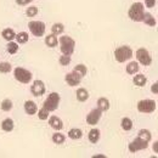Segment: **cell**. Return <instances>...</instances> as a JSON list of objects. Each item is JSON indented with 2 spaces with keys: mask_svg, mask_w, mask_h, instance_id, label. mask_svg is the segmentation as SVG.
Instances as JSON below:
<instances>
[{
  "mask_svg": "<svg viewBox=\"0 0 158 158\" xmlns=\"http://www.w3.org/2000/svg\"><path fill=\"white\" fill-rule=\"evenodd\" d=\"M143 14H145V7H143V4L142 2H134L129 11H128V16L129 19L134 22H142L143 19Z\"/></svg>",
  "mask_w": 158,
  "mask_h": 158,
  "instance_id": "1",
  "label": "cell"
},
{
  "mask_svg": "<svg viewBox=\"0 0 158 158\" xmlns=\"http://www.w3.org/2000/svg\"><path fill=\"white\" fill-rule=\"evenodd\" d=\"M60 50L63 55H72L76 49V41L68 35H63L59 39Z\"/></svg>",
  "mask_w": 158,
  "mask_h": 158,
  "instance_id": "2",
  "label": "cell"
},
{
  "mask_svg": "<svg viewBox=\"0 0 158 158\" xmlns=\"http://www.w3.org/2000/svg\"><path fill=\"white\" fill-rule=\"evenodd\" d=\"M131 57H133V50L128 45L119 46L114 50V59L117 60L118 62H120V63H123L125 61H129Z\"/></svg>",
  "mask_w": 158,
  "mask_h": 158,
  "instance_id": "3",
  "label": "cell"
},
{
  "mask_svg": "<svg viewBox=\"0 0 158 158\" xmlns=\"http://www.w3.org/2000/svg\"><path fill=\"white\" fill-rule=\"evenodd\" d=\"M60 94L59 93H50L48 95L46 100L44 101V105L43 107L46 108L49 112H52V111H56L59 108V105H60Z\"/></svg>",
  "mask_w": 158,
  "mask_h": 158,
  "instance_id": "4",
  "label": "cell"
},
{
  "mask_svg": "<svg viewBox=\"0 0 158 158\" xmlns=\"http://www.w3.org/2000/svg\"><path fill=\"white\" fill-rule=\"evenodd\" d=\"M14 76H15V79L19 80L22 84H28L31 83V80L33 78L32 73L26 69V68H22V67H16L14 69Z\"/></svg>",
  "mask_w": 158,
  "mask_h": 158,
  "instance_id": "5",
  "label": "cell"
},
{
  "mask_svg": "<svg viewBox=\"0 0 158 158\" xmlns=\"http://www.w3.org/2000/svg\"><path fill=\"white\" fill-rule=\"evenodd\" d=\"M156 108H157V103L153 100L145 99L138 102V111L140 113H152L156 111Z\"/></svg>",
  "mask_w": 158,
  "mask_h": 158,
  "instance_id": "6",
  "label": "cell"
},
{
  "mask_svg": "<svg viewBox=\"0 0 158 158\" xmlns=\"http://www.w3.org/2000/svg\"><path fill=\"white\" fill-rule=\"evenodd\" d=\"M28 28L31 31V33L34 35V37H43L45 34V23L41 22V21H31L28 23Z\"/></svg>",
  "mask_w": 158,
  "mask_h": 158,
  "instance_id": "7",
  "label": "cell"
},
{
  "mask_svg": "<svg viewBox=\"0 0 158 158\" xmlns=\"http://www.w3.org/2000/svg\"><path fill=\"white\" fill-rule=\"evenodd\" d=\"M147 147H148V142L145 141L143 139L139 138V136L136 139H134V140L129 143V146H128V148H129V151H130L131 153H135V152H139V151L146 150Z\"/></svg>",
  "mask_w": 158,
  "mask_h": 158,
  "instance_id": "8",
  "label": "cell"
},
{
  "mask_svg": "<svg viewBox=\"0 0 158 158\" xmlns=\"http://www.w3.org/2000/svg\"><path fill=\"white\" fill-rule=\"evenodd\" d=\"M135 56H136V60H138L139 63H141L142 66H150L152 63V57L150 55V52L141 48V49H138L136 52H135Z\"/></svg>",
  "mask_w": 158,
  "mask_h": 158,
  "instance_id": "9",
  "label": "cell"
},
{
  "mask_svg": "<svg viewBox=\"0 0 158 158\" xmlns=\"http://www.w3.org/2000/svg\"><path fill=\"white\" fill-rule=\"evenodd\" d=\"M45 84H44V81L43 80H39V79H37V80H34L33 81V85L31 86V93L33 94V96H41V95H44L45 94Z\"/></svg>",
  "mask_w": 158,
  "mask_h": 158,
  "instance_id": "10",
  "label": "cell"
},
{
  "mask_svg": "<svg viewBox=\"0 0 158 158\" xmlns=\"http://www.w3.org/2000/svg\"><path fill=\"white\" fill-rule=\"evenodd\" d=\"M101 116H102V111L100 108H94L86 116V123L90 124V125H96L99 123V120L101 119Z\"/></svg>",
  "mask_w": 158,
  "mask_h": 158,
  "instance_id": "11",
  "label": "cell"
},
{
  "mask_svg": "<svg viewBox=\"0 0 158 158\" xmlns=\"http://www.w3.org/2000/svg\"><path fill=\"white\" fill-rule=\"evenodd\" d=\"M64 80H66V83H67L69 86H77V85H79V84H80L81 78L79 77L77 73L71 72V73H67V74H66Z\"/></svg>",
  "mask_w": 158,
  "mask_h": 158,
  "instance_id": "12",
  "label": "cell"
},
{
  "mask_svg": "<svg viewBox=\"0 0 158 158\" xmlns=\"http://www.w3.org/2000/svg\"><path fill=\"white\" fill-rule=\"evenodd\" d=\"M49 124H50V127L52 128V129H55V130H62L63 129V122H62V119L59 118V117H56V116H51L50 118H49Z\"/></svg>",
  "mask_w": 158,
  "mask_h": 158,
  "instance_id": "13",
  "label": "cell"
},
{
  "mask_svg": "<svg viewBox=\"0 0 158 158\" xmlns=\"http://www.w3.org/2000/svg\"><path fill=\"white\" fill-rule=\"evenodd\" d=\"M24 111H26V113H27V114H29V116L35 114V113H37V111H38L37 103H35L34 101H31V100L26 101V102H24Z\"/></svg>",
  "mask_w": 158,
  "mask_h": 158,
  "instance_id": "14",
  "label": "cell"
},
{
  "mask_svg": "<svg viewBox=\"0 0 158 158\" xmlns=\"http://www.w3.org/2000/svg\"><path fill=\"white\" fill-rule=\"evenodd\" d=\"M14 128H15V123H14V120L11 118H6L1 122V129L4 131H6V133L12 131Z\"/></svg>",
  "mask_w": 158,
  "mask_h": 158,
  "instance_id": "15",
  "label": "cell"
},
{
  "mask_svg": "<svg viewBox=\"0 0 158 158\" xmlns=\"http://www.w3.org/2000/svg\"><path fill=\"white\" fill-rule=\"evenodd\" d=\"M100 136H101V131H100L99 129H96V128L91 129V130L89 131V135H88L89 141L93 142V143H96L100 140Z\"/></svg>",
  "mask_w": 158,
  "mask_h": 158,
  "instance_id": "16",
  "label": "cell"
},
{
  "mask_svg": "<svg viewBox=\"0 0 158 158\" xmlns=\"http://www.w3.org/2000/svg\"><path fill=\"white\" fill-rule=\"evenodd\" d=\"M76 95H77V100L80 101V102H84V101H86V100L89 99V91L86 90V89H84V88H79L78 90H77V93H76Z\"/></svg>",
  "mask_w": 158,
  "mask_h": 158,
  "instance_id": "17",
  "label": "cell"
},
{
  "mask_svg": "<svg viewBox=\"0 0 158 158\" xmlns=\"http://www.w3.org/2000/svg\"><path fill=\"white\" fill-rule=\"evenodd\" d=\"M1 37L5 40H7V41H11V40L15 39L16 33H15V31L12 28H6V29H4L1 32Z\"/></svg>",
  "mask_w": 158,
  "mask_h": 158,
  "instance_id": "18",
  "label": "cell"
},
{
  "mask_svg": "<svg viewBox=\"0 0 158 158\" xmlns=\"http://www.w3.org/2000/svg\"><path fill=\"white\" fill-rule=\"evenodd\" d=\"M45 44H46L49 48H56L57 44H59L57 37H56L55 34H49L48 37H45Z\"/></svg>",
  "mask_w": 158,
  "mask_h": 158,
  "instance_id": "19",
  "label": "cell"
},
{
  "mask_svg": "<svg viewBox=\"0 0 158 158\" xmlns=\"http://www.w3.org/2000/svg\"><path fill=\"white\" fill-rule=\"evenodd\" d=\"M142 22H145V24H147V26H150V27H155V26L157 24V21L155 20V17H153L150 12H145V14H143Z\"/></svg>",
  "mask_w": 158,
  "mask_h": 158,
  "instance_id": "20",
  "label": "cell"
},
{
  "mask_svg": "<svg viewBox=\"0 0 158 158\" xmlns=\"http://www.w3.org/2000/svg\"><path fill=\"white\" fill-rule=\"evenodd\" d=\"M81 136H83V131L79 128H72L68 131V138L72 140H79V139H81Z\"/></svg>",
  "mask_w": 158,
  "mask_h": 158,
  "instance_id": "21",
  "label": "cell"
},
{
  "mask_svg": "<svg viewBox=\"0 0 158 158\" xmlns=\"http://www.w3.org/2000/svg\"><path fill=\"white\" fill-rule=\"evenodd\" d=\"M98 108H100L102 112H106L110 110V101L106 98H100L98 100Z\"/></svg>",
  "mask_w": 158,
  "mask_h": 158,
  "instance_id": "22",
  "label": "cell"
},
{
  "mask_svg": "<svg viewBox=\"0 0 158 158\" xmlns=\"http://www.w3.org/2000/svg\"><path fill=\"white\" fill-rule=\"evenodd\" d=\"M133 81H134V84L139 86V88H142V86H145L146 85V83H147V78L143 76V74H136L134 79H133Z\"/></svg>",
  "mask_w": 158,
  "mask_h": 158,
  "instance_id": "23",
  "label": "cell"
},
{
  "mask_svg": "<svg viewBox=\"0 0 158 158\" xmlns=\"http://www.w3.org/2000/svg\"><path fill=\"white\" fill-rule=\"evenodd\" d=\"M139 69H140V66H139L138 62L133 61V62H129L128 66H127V73L128 74H135L138 73Z\"/></svg>",
  "mask_w": 158,
  "mask_h": 158,
  "instance_id": "24",
  "label": "cell"
},
{
  "mask_svg": "<svg viewBox=\"0 0 158 158\" xmlns=\"http://www.w3.org/2000/svg\"><path fill=\"white\" fill-rule=\"evenodd\" d=\"M120 127H122L123 130L129 131V130L133 129V120L130 118H128V117H124V118L122 119V122H120Z\"/></svg>",
  "mask_w": 158,
  "mask_h": 158,
  "instance_id": "25",
  "label": "cell"
},
{
  "mask_svg": "<svg viewBox=\"0 0 158 158\" xmlns=\"http://www.w3.org/2000/svg\"><path fill=\"white\" fill-rule=\"evenodd\" d=\"M73 72L77 73L80 78H83L84 76H86V73H88V68H86V66H84V64L80 63V64H77V66L74 67Z\"/></svg>",
  "mask_w": 158,
  "mask_h": 158,
  "instance_id": "26",
  "label": "cell"
},
{
  "mask_svg": "<svg viewBox=\"0 0 158 158\" xmlns=\"http://www.w3.org/2000/svg\"><path fill=\"white\" fill-rule=\"evenodd\" d=\"M0 107H1V110H2L4 112H9V111H11V110H12L14 103H12V101H11L10 99H5V100H2V102H1Z\"/></svg>",
  "mask_w": 158,
  "mask_h": 158,
  "instance_id": "27",
  "label": "cell"
},
{
  "mask_svg": "<svg viewBox=\"0 0 158 158\" xmlns=\"http://www.w3.org/2000/svg\"><path fill=\"white\" fill-rule=\"evenodd\" d=\"M138 136L141 139H143V140L147 141V142H150L151 139H152V134H151V131L147 130V129H141V130L139 131Z\"/></svg>",
  "mask_w": 158,
  "mask_h": 158,
  "instance_id": "28",
  "label": "cell"
},
{
  "mask_svg": "<svg viewBox=\"0 0 158 158\" xmlns=\"http://www.w3.org/2000/svg\"><path fill=\"white\" fill-rule=\"evenodd\" d=\"M63 31H64V26H63L62 23H54L52 27H51V32H52V34H55V35L62 34Z\"/></svg>",
  "mask_w": 158,
  "mask_h": 158,
  "instance_id": "29",
  "label": "cell"
},
{
  "mask_svg": "<svg viewBox=\"0 0 158 158\" xmlns=\"http://www.w3.org/2000/svg\"><path fill=\"white\" fill-rule=\"evenodd\" d=\"M15 39L17 40V44H24V43L28 41L29 35H28V33H26V32H20L19 34H16Z\"/></svg>",
  "mask_w": 158,
  "mask_h": 158,
  "instance_id": "30",
  "label": "cell"
},
{
  "mask_svg": "<svg viewBox=\"0 0 158 158\" xmlns=\"http://www.w3.org/2000/svg\"><path fill=\"white\" fill-rule=\"evenodd\" d=\"M19 44L17 43H14L12 40L11 41H9V44H7V48H6V50H7V52L9 54H11V55H14V54H16L17 51H19Z\"/></svg>",
  "mask_w": 158,
  "mask_h": 158,
  "instance_id": "31",
  "label": "cell"
},
{
  "mask_svg": "<svg viewBox=\"0 0 158 158\" xmlns=\"http://www.w3.org/2000/svg\"><path fill=\"white\" fill-rule=\"evenodd\" d=\"M51 139H52V142H54V143L62 145V143L64 142V140H66V136H64L63 134H61V133H55Z\"/></svg>",
  "mask_w": 158,
  "mask_h": 158,
  "instance_id": "32",
  "label": "cell"
},
{
  "mask_svg": "<svg viewBox=\"0 0 158 158\" xmlns=\"http://www.w3.org/2000/svg\"><path fill=\"white\" fill-rule=\"evenodd\" d=\"M11 69H12V67H11V64L9 62H1L0 63V73L6 74V73L11 72Z\"/></svg>",
  "mask_w": 158,
  "mask_h": 158,
  "instance_id": "33",
  "label": "cell"
},
{
  "mask_svg": "<svg viewBox=\"0 0 158 158\" xmlns=\"http://www.w3.org/2000/svg\"><path fill=\"white\" fill-rule=\"evenodd\" d=\"M50 112L46 110V108H44V107H41L39 111H38V117H39L40 120H46V119L49 118V114Z\"/></svg>",
  "mask_w": 158,
  "mask_h": 158,
  "instance_id": "34",
  "label": "cell"
},
{
  "mask_svg": "<svg viewBox=\"0 0 158 158\" xmlns=\"http://www.w3.org/2000/svg\"><path fill=\"white\" fill-rule=\"evenodd\" d=\"M71 61H72L71 55H62L59 59V62L61 66H68V64L71 63Z\"/></svg>",
  "mask_w": 158,
  "mask_h": 158,
  "instance_id": "35",
  "label": "cell"
},
{
  "mask_svg": "<svg viewBox=\"0 0 158 158\" xmlns=\"http://www.w3.org/2000/svg\"><path fill=\"white\" fill-rule=\"evenodd\" d=\"M26 14H27L28 17H34V16L38 14V7H37V6H29V7L27 9Z\"/></svg>",
  "mask_w": 158,
  "mask_h": 158,
  "instance_id": "36",
  "label": "cell"
},
{
  "mask_svg": "<svg viewBox=\"0 0 158 158\" xmlns=\"http://www.w3.org/2000/svg\"><path fill=\"white\" fill-rule=\"evenodd\" d=\"M156 4H157V0H145V5H146V7H148V9L155 7Z\"/></svg>",
  "mask_w": 158,
  "mask_h": 158,
  "instance_id": "37",
  "label": "cell"
},
{
  "mask_svg": "<svg viewBox=\"0 0 158 158\" xmlns=\"http://www.w3.org/2000/svg\"><path fill=\"white\" fill-rule=\"evenodd\" d=\"M33 0H16V2L19 4V5H22V6H24V5H28L29 2H32Z\"/></svg>",
  "mask_w": 158,
  "mask_h": 158,
  "instance_id": "38",
  "label": "cell"
},
{
  "mask_svg": "<svg viewBox=\"0 0 158 158\" xmlns=\"http://www.w3.org/2000/svg\"><path fill=\"white\" fill-rule=\"evenodd\" d=\"M151 91H152L153 94H158V83L152 84V86H151Z\"/></svg>",
  "mask_w": 158,
  "mask_h": 158,
  "instance_id": "39",
  "label": "cell"
},
{
  "mask_svg": "<svg viewBox=\"0 0 158 158\" xmlns=\"http://www.w3.org/2000/svg\"><path fill=\"white\" fill-rule=\"evenodd\" d=\"M153 150H155V152H156V153L158 152V141L155 142V145H153Z\"/></svg>",
  "mask_w": 158,
  "mask_h": 158,
  "instance_id": "40",
  "label": "cell"
},
{
  "mask_svg": "<svg viewBox=\"0 0 158 158\" xmlns=\"http://www.w3.org/2000/svg\"><path fill=\"white\" fill-rule=\"evenodd\" d=\"M93 158H106V156H103V155H96V156H94Z\"/></svg>",
  "mask_w": 158,
  "mask_h": 158,
  "instance_id": "41",
  "label": "cell"
}]
</instances>
